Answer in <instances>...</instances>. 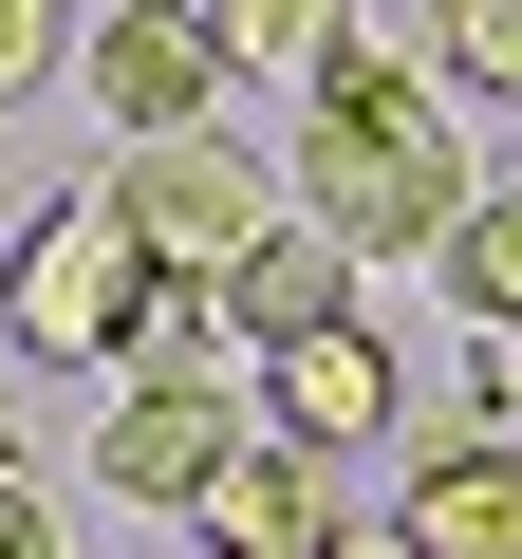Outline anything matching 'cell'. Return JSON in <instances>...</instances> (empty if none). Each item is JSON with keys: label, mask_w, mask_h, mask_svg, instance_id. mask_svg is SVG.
<instances>
[{"label": "cell", "mask_w": 522, "mask_h": 559, "mask_svg": "<svg viewBox=\"0 0 522 559\" xmlns=\"http://www.w3.org/2000/svg\"><path fill=\"white\" fill-rule=\"evenodd\" d=\"M299 224L336 242V261H448V224L485 205V168H466V112H448V75H411V57H373V38H336L318 75H299Z\"/></svg>", "instance_id": "cell-1"}, {"label": "cell", "mask_w": 522, "mask_h": 559, "mask_svg": "<svg viewBox=\"0 0 522 559\" xmlns=\"http://www.w3.org/2000/svg\"><path fill=\"white\" fill-rule=\"evenodd\" d=\"M150 299H168V261H150L131 187H57L0 261V355H131Z\"/></svg>", "instance_id": "cell-2"}, {"label": "cell", "mask_w": 522, "mask_h": 559, "mask_svg": "<svg viewBox=\"0 0 522 559\" xmlns=\"http://www.w3.org/2000/svg\"><path fill=\"white\" fill-rule=\"evenodd\" d=\"M112 187H131V224H150V261H168V280H242L261 242L299 224V187L261 168L242 131H168V150H131Z\"/></svg>", "instance_id": "cell-3"}, {"label": "cell", "mask_w": 522, "mask_h": 559, "mask_svg": "<svg viewBox=\"0 0 522 559\" xmlns=\"http://www.w3.org/2000/svg\"><path fill=\"white\" fill-rule=\"evenodd\" d=\"M75 75H94V112H112L131 150H168V131H224V75H242V57L205 38V0H112Z\"/></svg>", "instance_id": "cell-4"}, {"label": "cell", "mask_w": 522, "mask_h": 559, "mask_svg": "<svg viewBox=\"0 0 522 559\" xmlns=\"http://www.w3.org/2000/svg\"><path fill=\"white\" fill-rule=\"evenodd\" d=\"M224 466H242V411H224L205 373H131L112 429H94V485H112V503H187V522H205Z\"/></svg>", "instance_id": "cell-5"}, {"label": "cell", "mask_w": 522, "mask_h": 559, "mask_svg": "<svg viewBox=\"0 0 522 559\" xmlns=\"http://www.w3.org/2000/svg\"><path fill=\"white\" fill-rule=\"evenodd\" d=\"M261 429H281V448H318V466L392 448V336H373V318H336V336H281V355H261Z\"/></svg>", "instance_id": "cell-6"}, {"label": "cell", "mask_w": 522, "mask_h": 559, "mask_svg": "<svg viewBox=\"0 0 522 559\" xmlns=\"http://www.w3.org/2000/svg\"><path fill=\"white\" fill-rule=\"evenodd\" d=\"M205 559H355L336 466H318V448H281V429H242V466L205 485Z\"/></svg>", "instance_id": "cell-7"}, {"label": "cell", "mask_w": 522, "mask_h": 559, "mask_svg": "<svg viewBox=\"0 0 522 559\" xmlns=\"http://www.w3.org/2000/svg\"><path fill=\"white\" fill-rule=\"evenodd\" d=\"M392 559H522V429H448L392 503Z\"/></svg>", "instance_id": "cell-8"}, {"label": "cell", "mask_w": 522, "mask_h": 559, "mask_svg": "<svg viewBox=\"0 0 522 559\" xmlns=\"http://www.w3.org/2000/svg\"><path fill=\"white\" fill-rule=\"evenodd\" d=\"M336 318H355V261H336L318 224H281V242L224 280V336H242V355H281V336H336Z\"/></svg>", "instance_id": "cell-9"}, {"label": "cell", "mask_w": 522, "mask_h": 559, "mask_svg": "<svg viewBox=\"0 0 522 559\" xmlns=\"http://www.w3.org/2000/svg\"><path fill=\"white\" fill-rule=\"evenodd\" d=\"M448 299L466 336H522V168H485V205L448 224Z\"/></svg>", "instance_id": "cell-10"}, {"label": "cell", "mask_w": 522, "mask_h": 559, "mask_svg": "<svg viewBox=\"0 0 522 559\" xmlns=\"http://www.w3.org/2000/svg\"><path fill=\"white\" fill-rule=\"evenodd\" d=\"M205 38H224L242 75H318V57L355 38V0H205Z\"/></svg>", "instance_id": "cell-11"}, {"label": "cell", "mask_w": 522, "mask_h": 559, "mask_svg": "<svg viewBox=\"0 0 522 559\" xmlns=\"http://www.w3.org/2000/svg\"><path fill=\"white\" fill-rule=\"evenodd\" d=\"M429 38H448V94L522 112V0H429Z\"/></svg>", "instance_id": "cell-12"}, {"label": "cell", "mask_w": 522, "mask_h": 559, "mask_svg": "<svg viewBox=\"0 0 522 559\" xmlns=\"http://www.w3.org/2000/svg\"><path fill=\"white\" fill-rule=\"evenodd\" d=\"M205 355H224V280H168L150 336H131V373H205Z\"/></svg>", "instance_id": "cell-13"}, {"label": "cell", "mask_w": 522, "mask_h": 559, "mask_svg": "<svg viewBox=\"0 0 522 559\" xmlns=\"http://www.w3.org/2000/svg\"><path fill=\"white\" fill-rule=\"evenodd\" d=\"M75 38V0H0V94H38V57Z\"/></svg>", "instance_id": "cell-14"}, {"label": "cell", "mask_w": 522, "mask_h": 559, "mask_svg": "<svg viewBox=\"0 0 522 559\" xmlns=\"http://www.w3.org/2000/svg\"><path fill=\"white\" fill-rule=\"evenodd\" d=\"M0 559H75V540H57V503H38V466H0Z\"/></svg>", "instance_id": "cell-15"}]
</instances>
